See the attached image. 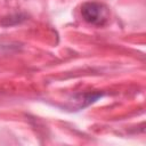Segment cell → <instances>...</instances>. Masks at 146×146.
I'll list each match as a JSON object with an SVG mask.
<instances>
[{
    "mask_svg": "<svg viewBox=\"0 0 146 146\" xmlns=\"http://www.w3.org/2000/svg\"><path fill=\"white\" fill-rule=\"evenodd\" d=\"M81 15L87 23L102 26L110 18V10L105 5L100 2L89 1L82 5Z\"/></svg>",
    "mask_w": 146,
    "mask_h": 146,
    "instance_id": "6da1fadb",
    "label": "cell"
}]
</instances>
